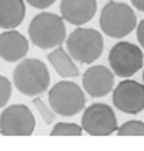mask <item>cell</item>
<instances>
[{"mask_svg": "<svg viewBox=\"0 0 144 151\" xmlns=\"http://www.w3.org/2000/svg\"><path fill=\"white\" fill-rule=\"evenodd\" d=\"M136 35H138V42H139V45H141V49H144V19L138 24Z\"/></svg>", "mask_w": 144, "mask_h": 151, "instance_id": "obj_20", "label": "cell"}, {"mask_svg": "<svg viewBox=\"0 0 144 151\" xmlns=\"http://www.w3.org/2000/svg\"><path fill=\"white\" fill-rule=\"evenodd\" d=\"M49 57V62L52 65L55 72L62 77V79H72V77H77L80 74L79 72V67L75 65L74 59L70 57V54L67 50L60 47H54V50L47 55Z\"/></svg>", "mask_w": 144, "mask_h": 151, "instance_id": "obj_14", "label": "cell"}, {"mask_svg": "<svg viewBox=\"0 0 144 151\" xmlns=\"http://www.w3.org/2000/svg\"><path fill=\"white\" fill-rule=\"evenodd\" d=\"M10 97H12V82L5 76L0 74V109L5 108Z\"/></svg>", "mask_w": 144, "mask_h": 151, "instance_id": "obj_18", "label": "cell"}, {"mask_svg": "<svg viewBox=\"0 0 144 151\" xmlns=\"http://www.w3.org/2000/svg\"><path fill=\"white\" fill-rule=\"evenodd\" d=\"M34 106H35V109L39 111V114L42 116V119H44V123L47 124H52V123H55V113L52 111V108L49 109V106L45 103H44L40 97H34Z\"/></svg>", "mask_w": 144, "mask_h": 151, "instance_id": "obj_17", "label": "cell"}, {"mask_svg": "<svg viewBox=\"0 0 144 151\" xmlns=\"http://www.w3.org/2000/svg\"><path fill=\"white\" fill-rule=\"evenodd\" d=\"M99 25H101L102 32L107 37L112 39H124L126 35L133 32L138 20H136V14L128 4H121V2H109L104 5L99 17Z\"/></svg>", "mask_w": 144, "mask_h": 151, "instance_id": "obj_3", "label": "cell"}, {"mask_svg": "<svg viewBox=\"0 0 144 151\" xmlns=\"http://www.w3.org/2000/svg\"><path fill=\"white\" fill-rule=\"evenodd\" d=\"M133 2V5L138 9V10H141V12H144V0H131Z\"/></svg>", "mask_w": 144, "mask_h": 151, "instance_id": "obj_21", "label": "cell"}, {"mask_svg": "<svg viewBox=\"0 0 144 151\" xmlns=\"http://www.w3.org/2000/svg\"><path fill=\"white\" fill-rule=\"evenodd\" d=\"M25 2L30 7H34V9H40V10H44V9H47V7L52 5L55 0H25Z\"/></svg>", "mask_w": 144, "mask_h": 151, "instance_id": "obj_19", "label": "cell"}, {"mask_svg": "<svg viewBox=\"0 0 144 151\" xmlns=\"http://www.w3.org/2000/svg\"><path fill=\"white\" fill-rule=\"evenodd\" d=\"M25 19V0H0V29H17Z\"/></svg>", "mask_w": 144, "mask_h": 151, "instance_id": "obj_13", "label": "cell"}, {"mask_svg": "<svg viewBox=\"0 0 144 151\" xmlns=\"http://www.w3.org/2000/svg\"><path fill=\"white\" fill-rule=\"evenodd\" d=\"M49 104L55 114L70 118L84 111L85 94L75 82L60 81L49 91Z\"/></svg>", "mask_w": 144, "mask_h": 151, "instance_id": "obj_5", "label": "cell"}, {"mask_svg": "<svg viewBox=\"0 0 144 151\" xmlns=\"http://www.w3.org/2000/svg\"><path fill=\"white\" fill-rule=\"evenodd\" d=\"M14 86L24 96L34 97L40 96L49 89L50 74L47 65L39 59H20L17 67L14 69L12 77Z\"/></svg>", "mask_w": 144, "mask_h": 151, "instance_id": "obj_1", "label": "cell"}, {"mask_svg": "<svg viewBox=\"0 0 144 151\" xmlns=\"http://www.w3.org/2000/svg\"><path fill=\"white\" fill-rule=\"evenodd\" d=\"M35 129V118L25 104H12L0 114V134L30 136Z\"/></svg>", "mask_w": 144, "mask_h": 151, "instance_id": "obj_8", "label": "cell"}, {"mask_svg": "<svg viewBox=\"0 0 144 151\" xmlns=\"http://www.w3.org/2000/svg\"><path fill=\"white\" fill-rule=\"evenodd\" d=\"M116 131L119 136H144V123L143 121H128Z\"/></svg>", "mask_w": 144, "mask_h": 151, "instance_id": "obj_16", "label": "cell"}, {"mask_svg": "<svg viewBox=\"0 0 144 151\" xmlns=\"http://www.w3.org/2000/svg\"><path fill=\"white\" fill-rule=\"evenodd\" d=\"M114 72L106 65H92L82 74V87L89 97H104L112 91Z\"/></svg>", "mask_w": 144, "mask_h": 151, "instance_id": "obj_10", "label": "cell"}, {"mask_svg": "<svg viewBox=\"0 0 144 151\" xmlns=\"http://www.w3.org/2000/svg\"><path fill=\"white\" fill-rule=\"evenodd\" d=\"M82 129L91 136H109L117 129V118L111 106L102 103H94L89 108H84Z\"/></svg>", "mask_w": 144, "mask_h": 151, "instance_id": "obj_7", "label": "cell"}, {"mask_svg": "<svg viewBox=\"0 0 144 151\" xmlns=\"http://www.w3.org/2000/svg\"><path fill=\"white\" fill-rule=\"evenodd\" d=\"M29 52V40L14 29L0 34V59L19 62Z\"/></svg>", "mask_w": 144, "mask_h": 151, "instance_id": "obj_12", "label": "cell"}, {"mask_svg": "<svg viewBox=\"0 0 144 151\" xmlns=\"http://www.w3.org/2000/svg\"><path fill=\"white\" fill-rule=\"evenodd\" d=\"M144 55L143 49L131 42H117L109 52V64L112 72L119 77H131L143 69Z\"/></svg>", "mask_w": 144, "mask_h": 151, "instance_id": "obj_6", "label": "cell"}, {"mask_svg": "<svg viewBox=\"0 0 144 151\" xmlns=\"http://www.w3.org/2000/svg\"><path fill=\"white\" fill-rule=\"evenodd\" d=\"M29 37L34 45L44 50L59 47L67 37L65 20L62 19V15L52 12H42L34 17L29 24Z\"/></svg>", "mask_w": 144, "mask_h": 151, "instance_id": "obj_2", "label": "cell"}, {"mask_svg": "<svg viewBox=\"0 0 144 151\" xmlns=\"http://www.w3.org/2000/svg\"><path fill=\"white\" fill-rule=\"evenodd\" d=\"M97 10L96 0H62L60 14L65 22L72 25H84L92 20Z\"/></svg>", "mask_w": 144, "mask_h": 151, "instance_id": "obj_11", "label": "cell"}, {"mask_svg": "<svg viewBox=\"0 0 144 151\" xmlns=\"http://www.w3.org/2000/svg\"><path fill=\"white\" fill-rule=\"evenodd\" d=\"M143 84H144V70H143Z\"/></svg>", "mask_w": 144, "mask_h": 151, "instance_id": "obj_22", "label": "cell"}, {"mask_svg": "<svg viewBox=\"0 0 144 151\" xmlns=\"http://www.w3.org/2000/svg\"><path fill=\"white\" fill-rule=\"evenodd\" d=\"M84 133L82 126L72 123H57L50 131V136H80Z\"/></svg>", "mask_w": 144, "mask_h": 151, "instance_id": "obj_15", "label": "cell"}, {"mask_svg": "<svg viewBox=\"0 0 144 151\" xmlns=\"http://www.w3.org/2000/svg\"><path fill=\"white\" fill-rule=\"evenodd\" d=\"M112 103L121 113L139 114L144 109V84L126 77L112 92Z\"/></svg>", "mask_w": 144, "mask_h": 151, "instance_id": "obj_9", "label": "cell"}, {"mask_svg": "<svg viewBox=\"0 0 144 151\" xmlns=\"http://www.w3.org/2000/svg\"><path fill=\"white\" fill-rule=\"evenodd\" d=\"M65 45L74 60L80 64H92L102 55L104 39L96 29H75L69 37H65Z\"/></svg>", "mask_w": 144, "mask_h": 151, "instance_id": "obj_4", "label": "cell"}]
</instances>
